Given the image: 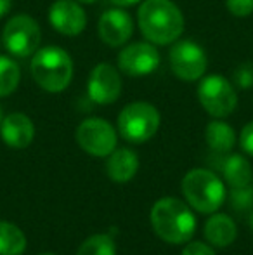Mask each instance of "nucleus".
Listing matches in <instances>:
<instances>
[{
  "label": "nucleus",
  "instance_id": "nucleus-1",
  "mask_svg": "<svg viewBox=\"0 0 253 255\" xmlns=\"http://www.w3.org/2000/svg\"><path fill=\"white\" fill-rule=\"evenodd\" d=\"M137 21L142 35L156 45L173 44L184 31V16L172 0H144Z\"/></svg>",
  "mask_w": 253,
  "mask_h": 255
},
{
  "label": "nucleus",
  "instance_id": "nucleus-2",
  "mask_svg": "<svg viewBox=\"0 0 253 255\" xmlns=\"http://www.w3.org/2000/svg\"><path fill=\"white\" fill-rule=\"evenodd\" d=\"M149 217L156 235L172 245L189 242L196 231V219L191 208L173 196L158 200L153 205Z\"/></svg>",
  "mask_w": 253,
  "mask_h": 255
},
{
  "label": "nucleus",
  "instance_id": "nucleus-3",
  "mask_svg": "<svg viewBox=\"0 0 253 255\" xmlns=\"http://www.w3.org/2000/svg\"><path fill=\"white\" fill-rule=\"evenodd\" d=\"M31 77L47 92H63L68 89L73 78V61L70 54L61 47H49L38 49L31 57Z\"/></svg>",
  "mask_w": 253,
  "mask_h": 255
},
{
  "label": "nucleus",
  "instance_id": "nucleus-4",
  "mask_svg": "<svg viewBox=\"0 0 253 255\" xmlns=\"http://www.w3.org/2000/svg\"><path fill=\"white\" fill-rule=\"evenodd\" d=\"M186 202L201 214H213L226 200V188L217 174L208 168H192L182 179Z\"/></svg>",
  "mask_w": 253,
  "mask_h": 255
},
{
  "label": "nucleus",
  "instance_id": "nucleus-5",
  "mask_svg": "<svg viewBox=\"0 0 253 255\" xmlns=\"http://www.w3.org/2000/svg\"><path fill=\"white\" fill-rule=\"evenodd\" d=\"M160 127V113L153 104L137 101L127 104L118 115V130L123 139L141 144L153 137Z\"/></svg>",
  "mask_w": 253,
  "mask_h": 255
},
{
  "label": "nucleus",
  "instance_id": "nucleus-6",
  "mask_svg": "<svg viewBox=\"0 0 253 255\" xmlns=\"http://www.w3.org/2000/svg\"><path fill=\"white\" fill-rule=\"evenodd\" d=\"M3 47L14 57H30L38 51L42 31L38 23L28 14L12 16L5 23L2 33Z\"/></svg>",
  "mask_w": 253,
  "mask_h": 255
},
{
  "label": "nucleus",
  "instance_id": "nucleus-7",
  "mask_svg": "<svg viewBox=\"0 0 253 255\" xmlns=\"http://www.w3.org/2000/svg\"><path fill=\"white\" fill-rule=\"evenodd\" d=\"M198 99L203 110L213 118L229 117L238 106V94L233 82L220 75H210L199 82Z\"/></svg>",
  "mask_w": 253,
  "mask_h": 255
},
{
  "label": "nucleus",
  "instance_id": "nucleus-8",
  "mask_svg": "<svg viewBox=\"0 0 253 255\" xmlns=\"http://www.w3.org/2000/svg\"><path fill=\"white\" fill-rule=\"evenodd\" d=\"M170 68L184 82H194L205 75L208 57L201 45L192 40H175L170 49Z\"/></svg>",
  "mask_w": 253,
  "mask_h": 255
},
{
  "label": "nucleus",
  "instance_id": "nucleus-9",
  "mask_svg": "<svg viewBox=\"0 0 253 255\" xmlns=\"http://www.w3.org/2000/svg\"><path fill=\"white\" fill-rule=\"evenodd\" d=\"M77 141L92 156H109L116 149V132L102 118H87L77 128Z\"/></svg>",
  "mask_w": 253,
  "mask_h": 255
},
{
  "label": "nucleus",
  "instance_id": "nucleus-10",
  "mask_svg": "<svg viewBox=\"0 0 253 255\" xmlns=\"http://www.w3.org/2000/svg\"><path fill=\"white\" fill-rule=\"evenodd\" d=\"M160 52L151 42H135L120 52L118 66L128 77H146L160 66Z\"/></svg>",
  "mask_w": 253,
  "mask_h": 255
},
{
  "label": "nucleus",
  "instance_id": "nucleus-11",
  "mask_svg": "<svg viewBox=\"0 0 253 255\" xmlns=\"http://www.w3.org/2000/svg\"><path fill=\"white\" fill-rule=\"evenodd\" d=\"M88 98L95 104H111L122 94V78L115 66L101 63L94 66L87 82Z\"/></svg>",
  "mask_w": 253,
  "mask_h": 255
},
{
  "label": "nucleus",
  "instance_id": "nucleus-12",
  "mask_svg": "<svg viewBox=\"0 0 253 255\" xmlns=\"http://www.w3.org/2000/svg\"><path fill=\"white\" fill-rule=\"evenodd\" d=\"M52 28L66 37H77L85 30L87 16L77 0H56L49 9Z\"/></svg>",
  "mask_w": 253,
  "mask_h": 255
},
{
  "label": "nucleus",
  "instance_id": "nucleus-13",
  "mask_svg": "<svg viewBox=\"0 0 253 255\" xmlns=\"http://www.w3.org/2000/svg\"><path fill=\"white\" fill-rule=\"evenodd\" d=\"M97 31L106 45L122 47L134 33V21L123 9H109L99 19Z\"/></svg>",
  "mask_w": 253,
  "mask_h": 255
},
{
  "label": "nucleus",
  "instance_id": "nucleus-14",
  "mask_svg": "<svg viewBox=\"0 0 253 255\" xmlns=\"http://www.w3.org/2000/svg\"><path fill=\"white\" fill-rule=\"evenodd\" d=\"M0 135L9 148L24 149L31 144L35 137V125L24 113H10L2 118Z\"/></svg>",
  "mask_w": 253,
  "mask_h": 255
},
{
  "label": "nucleus",
  "instance_id": "nucleus-15",
  "mask_svg": "<svg viewBox=\"0 0 253 255\" xmlns=\"http://www.w3.org/2000/svg\"><path fill=\"white\" fill-rule=\"evenodd\" d=\"M215 154L219 156L220 161V163H217V167L222 172L224 179L231 188H241V186L252 184L253 170L247 158L241 156V154H227V156L219 153Z\"/></svg>",
  "mask_w": 253,
  "mask_h": 255
},
{
  "label": "nucleus",
  "instance_id": "nucleus-16",
  "mask_svg": "<svg viewBox=\"0 0 253 255\" xmlns=\"http://www.w3.org/2000/svg\"><path fill=\"white\" fill-rule=\"evenodd\" d=\"M139 170V158L135 151L128 148L115 149L108 156L106 161V172L108 177L115 182H128L134 179Z\"/></svg>",
  "mask_w": 253,
  "mask_h": 255
},
{
  "label": "nucleus",
  "instance_id": "nucleus-17",
  "mask_svg": "<svg viewBox=\"0 0 253 255\" xmlns=\"http://www.w3.org/2000/svg\"><path fill=\"white\" fill-rule=\"evenodd\" d=\"M236 236H238L236 224H234V221L229 215L215 214L206 221L205 238L208 240L210 245L224 249V247L233 245Z\"/></svg>",
  "mask_w": 253,
  "mask_h": 255
},
{
  "label": "nucleus",
  "instance_id": "nucleus-18",
  "mask_svg": "<svg viewBox=\"0 0 253 255\" xmlns=\"http://www.w3.org/2000/svg\"><path fill=\"white\" fill-rule=\"evenodd\" d=\"M205 139H206L208 148L212 149L213 153L226 154L234 148V144H236V132H234V128L231 127L229 124L215 120L206 125Z\"/></svg>",
  "mask_w": 253,
  "mask_h": 255
},
{
  "label": "nucleus",
  "instance_id": "nucleus-19",
  "mask_svg": "<svg viewBox=\"0 0 253 255\" xmlns=\"http://www.w3.org/2000/svg\"><path fill=\"white\" fill-rule=\"evenodd\" d=\"M26 249V236L12 222L0 221V255H21Z\"/></svg>",
  "mask_w": 253,
  "mask_h": 255
},
{
  "label": "nucleus",
  "instance_id": "nucleus-20",
  "mask_svg": "<svg viewBox=\"0 0 253 255\" xmlns=\"http://www.w3.org/2000/svg\"><path fill=\"white\" fill-rule=\"evenodd\" d=\"M21 80L19 64L9 56H0V98L10 96Z\"/></svg>",
  "mask_w": 253,
  "mask_h": 255
},
{
  "label": "nucleus",
  "instance_id": "nucleus-21",
  "mask_svg": "<svg viewBox=\"0 0 253 255\" xmlns=\"http://www.w3.org/2000/svg\"><path fill=\"white\" fill-rule=\"evenodd\" d=\"M77 255H116V247L111 236L94 235L82 243Z\"/></svg>",
  "mask_w": 253,
  "mask_h": 255
},
{
  "label": "nucleus",
  "instance_id": "nucleus-22",
  "mask_svg": "<svg viewBox=\"0 0 253 255\" xmlns=\"http://www.w3.org/2000/svg\"><path fill=\"white\" fill-rule=\"evenodd\" d=\"M231 207L238 212L252 210L253 208V184L241 186V188H231Z\"/></svg>",
  "mask_w": 253,
  "mask_h": 255
},
{
  "label": "nucleus",
  "instance_id": "nucleus-23",
  "mask_svg": "<svg viewBox=\"0 0 253 255\" xmlns=\"http://www.w3.org/2000/svg\"><path fill=\"white\" fill-rule=\"evenodd\" d=\"M233 85L243 91L253 87V64L243 63L233 71Z\"/></svg>",
  "mask_w": 253,
  "mask_h": 255
},
{
  "label": "nucleus",
  "instance_id": "nucleus-24",
  "mask_svg": "<svg viewBox=\"0 0 253 255\" xmlns=\"http://www.w3.org/2000/svg\"><path fill=\"white\" fill-rule=\"evenodd\" d=\"M226 5L236 17H248L253 12V0H226Z\"/></svg>",
  "mask_w": 253,
  "mask_h": 255
},
{
  "label": "nucleus",
  "instance_id": "nucleus-25",
  "mask_svg": "<svg viewBox=\"0 0 253 255\" xmlns=\"http://www.w3.org/2000/svg\"><path fill=\"white\" fill-rule=\"evenodd\" d=\"M240 144L245 153L253 156V122H250V124H247L243 127V130L240 134Z\"/></svg>",
  "mask_w": 253,
  "mask_h": 255
},
{
  "label": "nucleus",
  "instance_id": "nucleus-26",
  "mask_svg": "<svg viewBox=\"0 0 253 255\" xmlns=\"http://www.w3.org/2000/svg\"><path fill=\"white\" fill-rule=\"evenodd\" d=\"M182 255H215L213 249L203 242H191L182 250Z\"/></svg>",
  "mask_w": 253,
  "mask_h": 255
},
{
  "label": "nucleus",
  "instance_id": "nucleus-27",
  "mask_svg": "<svg viewBox=\"0 0 253 255\" xmlns=\"http://www.w3.org/2000/svg\"><path fill=\"white\" fill-rule=\"evenodd\" d=\"M10 7H12L10 0H0V17L7 16L10 12Z\"/></svg>",
  "mask_w": 253,
  "mask_h": 255
},
{
  "label": "nucleus",
  "instance_id": "nucleus-28",
  "mask_svg": "<svg viewBox=\"0 0 253 255\" xmlns=\"http://www.w3.org/2000/svg\"><path fill=\"white\" fill-rule=\"evenodd\" d=\"M109 2H113L118 7H128V5H134V3L141 2V0H109Z\"/></svg>",
  "mask_w": 253,
  "mask_h": 255
},
{
  "label": "nucleus",
  "instance_id": "nucleus-29",
  "mask_svg": "<svg viewBox=\"0 0 253 255\" xmlns=\"http://www.w3.org/2000/svg\"><path fill=\"white\" fill-rule=\"evenodd\" d=\"M248 224H250V228H252V231H253V210H252V214H250V219H248Z\"/></svg>",
  "mask_w": 253,
  "mask_h": 255
},
{
  "label": "nucleus",
  "instance_id": "nucleus-30",
  "mask_svg": "<svg viewBox=\"0 0 253 255\" xmlns=\"http://www.w3.org/2000/svg\"><path fill=\"white\" fill-rule=\"evenodd\" d=\"M77 2H80V3H94V2H97V0H77Z\"/></svg>",
  "mask_w": 253,
  "mask_h": 255
},
{
  "label": "nucleus",
  "instance_id": "nucleus-31",
  "mask_svg": "<svg viewBox=\"0 0 253 255\" xmlns=\"http://www.w3.org/2000/svg\"><path fill=\"white\" fill-rule=\"evenodd\" d=\"M0 124H2V110H0Z\"/></svg>",
  "mask_w": 253,
  "mask_h": 255
},
{
  "label": "nucleus",
  "instance_id": "nucleus-32",
  "mask_svg": "<svg viewBox=\"0 0 253 255\" xmlns=\"http://www.w3.org/2000/svg\"><path fill=\"white\" fill-rule=\"evenodd\" d=\"M42 255H56V254H42Z\"/></svg>",
  "mask_w": 253,
  "mask_h": 255
}]
</instances>
